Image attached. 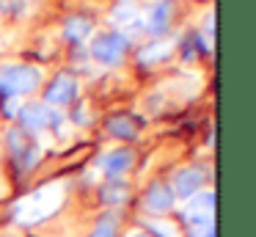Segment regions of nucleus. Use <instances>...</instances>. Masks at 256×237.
Here are the masks:
<instances>
[{
    "instance_id": "obj_1",
    "label": "nucleus",
    "mask_w": 256,
    "mask_h": 237,
    "mask_svg": "<svg viewBox=\"0 0 256 237\" xmlns=\"http://www.w3.org/2000/svg\"><path fill=\"white\" fill-rule=\"evenodd\" d=\"M61 198H64V187L61 185L39 187L36 193H30L28 198H22V201L17 204L14 218H17L20 223H36V220H44V218H50V215L58 209Z\"/></svg>"
},
{
    "instance_id": "obj_2",
    "label": "nucleus",
    "mask_w": 256,
    "mask_h": 237,
    "mask_svg": "<svg viewBox=\"0 0 256 237\" xmlns=\"http://www.w3.org/2000/svg\"><path fill=\"white\" fill-rule=\"evenodd\" d=\"M171 201H174V196L166 185H152V190L146 193V207L154 209V212H166L171 207Z\"/></svg>"
},
{
    "instance_id": "obj_3",
    "label": "nucleus",
    "mask_w": 256,
    "mask_h": 237,
    "mask_svg": "<svg viewBox=\"0 0 256 237\" xmlns=\"http://www.w3.org/2000/svg\"><path fill=\"white\" fill-rule=\"evenodd\" d=\"M198 185H201L198 171H182V174L176 176V190L182 193V196H193V193L198 190Z\"/></svg>"
},
{
    "instance_id": "obj_4",
    "label": "nucleus",
    "mask_w": 256,
    "mask_h": 237,
    "mask_svg": "<svg viewBox=\"0 0 256 237\" xmlns=\"http://www.w3.org/2000/svg\"><path fill=\"white\" fill-rule=\"evenodd\" d=\"M118 53H122V42L116 36H105L96 42V55L105 61H118Z\"/></svg>"
},
{
    "instance_id": "obj_5",
    "label": "nucleus",
    "mask_w": 256,
    "mask_h": 237,
    "mask_svg": "<svg viewBox=\"0 0 256 237\" xmlns=\"http://www.w3.org/2000/svg\"><path fill=\"white\" fill-rule=\"evenodd\" d=\"M72 97H74V83L69 80V77H61V80L50 88L52 102H66V99H72Z\"/></svg>"
},
{
    "instance_id": "obj_6",
    "label": "nucleus",
    "mask_w": 256,
    "mask_h": 237,
    "mask_svg": "<svg viewBox=\"0 0 256 237\" xmlns=\"http://www.w3.org/2000/svg\"><path fill=\"white\" fill-rule=\"evenodd\" d=\"M130 160H132V157H130V152H116V154L108 157L105 171H108V174H122V171L130 165Z\"/></svg>"
},
{
    "instance_id": "obj_7",
    "label": "nucleus",
    "mask_w": 256,
    "mask_h": 237,
    "mask_svg": "<svg viewBox=\"0 0 256 237\" xmlns=\"http://www.w3.org/2000/svg\"><path fill=\"white\" fill-rule=\"evenodd\" d=\"M91 237H116V218H113V215L102 218L100 223H96V229H94Z\"/></svg>"
},
{
    "instance_id": "obj_8",
    "label": "nucleus",
    "mask_w": 256,
    "mask_h": 237,
    "mask_svg": "<svg viewBox=\"0 0 256 237\" xmlns=\"http://www.w3.org/2000/svg\"><path fill=\"white\" fill-rule=\"evenodd\" d=\"M152 231H160V237H176V231H174L171 223H160V220H152L149 223Z\"/></svg>"
},
{
    "instance_id": "obj_9",
    "label": "nucleus",
    "mask_w": 256,
    "mask_h": 237,
    "mask_svg": "<svg viewBox=\"0 0 256 237\" xmlns=\"http://www.w3.org/2000/svg\"><path fill=\"white\" fill-rule=\"evenodd\" d=\"M193 237H212V223H201L193 229Z\"/></svg>"
},
{
    "instance_id": "obj_10",
    "label": "nucleus",
    "mask_w": 256,
    "mask_h": 237,
    "mask_svg": "<svg viewBox=\"0 0 256 237\" xmlns=\"http://www.w3.org/2000/svg\"><path fill=\"white\" fill-rule=\"evenodd\" d=\"M132 237H152V234H144V231H140V234H132Z\"/></svg>"
}]
</instances>
